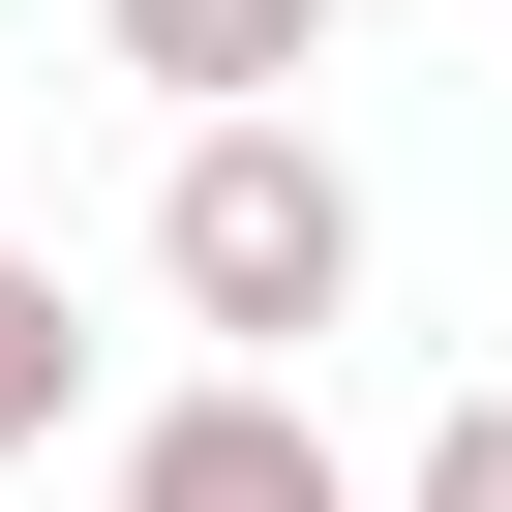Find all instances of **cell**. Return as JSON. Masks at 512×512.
<instances>
[{
  "label": "cell",
  "instance_id": "5",
  "mask_svg": "<svg viewBox=\"0 0 512 512\" xmlns=\"http://www.w3.org/2000/svg\"><path fill=\"white\" fill-rule=\"evenodd\" d=\"M392 512H512V392H452V422H422V482H392Z\"/></svg>",
  "mask_w": 512,
  "mask_h": 512
},
{
  "label": "cell",
  "instance_id": "1",
  "mask_svg": "<svg viewBox=\"0 0 512 512\" xmlns=\"http://www.w3.org/2000/svg\"><path fill=\"white\" fill-rule=\"evenodd\" d=\"M151 272H181V332L302 362V332L362 302V181H332V121H181V181H151Z\"/></svg>",
  "mask_w": 512,
  "mask_h": 512
},
{
  "label": "cell",
  "instance_id": "4",
  "mask_svg": "<svg viewBox=\"0 0 512 512\" xmlns=\"http://www.w3.org/2000/svg\"><path fill=\"white\" fill-rule=\"evenodd\" d=\"M61 392H91V332H61V272H31V241H0V452H31Z\"/></svg>",
  "mask_w": 512,
  "mask_h": 512
},
{
  "label": "cell",
  "instance_id": "3",
  "mask_svg": "<svg viewBox=\"0 0 512 512\" xmlns=\"http://www.w3.org/2000/svg\"><path fill=\"white\" fill-rule=\"evenodd\" d=\"M91 31L181 91V121H302V61H332V0H91Z\"/></svg>",
  "mask_w": 512,
  "mask_h": 512
},
{
  "label": "cell",
  "instance_id": "2",
  "mask_svg": "<svg viewBox=\"0 0 512 512\" xmlns=\"http://www.w3.org/2000/svg\"><path fill=\"white\" fill-rule=\"evenodd\" d=\"M121 512H362V482L302 452V392H272V362H211V392H151V422H121Z\"/></svg>",
  "mask_w": 512,
  "mask_h": 512
}]
</instances>
